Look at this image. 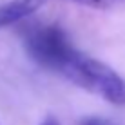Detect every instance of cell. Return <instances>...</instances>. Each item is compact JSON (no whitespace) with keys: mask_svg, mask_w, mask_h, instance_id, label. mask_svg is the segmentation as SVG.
<instances>
[{"mask_svg":"<svg viewBox=\"0 0 125 125\" xmlns=\"http://www.w3.org/2000/svg\"><path fill=\"white\" fill-rule=\"evenodd\" d=\"M56 73L78 87L102 96L105 102L125 105V78L107 63L83 54L78 49L62 63Z\"/></svg>","mask_w":125,"mask_h":125,"instance_id":"cell-1","label":"cell"},{"mask_svg":"<svg viewBox=\"0 0 125 125\" xmlns=\"http://www.w3.org/2000/svg\"><path fill=\"white\" fill-rule=\"evenodd\" d=\"M24 47L38 65L56 73L76 51L71 38L56 24H33L24 31Z\"/></svg>","mask_w":125,"mask_h":125,"instance_id":"cell-2","label":"cell"},{"mask_svg":"<svg viewBox=\"0 0 125 125\" xmlns=\"http://www.w3.org/2000/svg\"><path fill=\"white\" fill-rule=\"evenodd\" d=\"M45 0H7L0 6V29L15 25L42 7Z\"/></svg>","mask_w":125,"mask_h":125,"instance_id":"cell-3","label":"cell"},{"mask_svg":"<svg viewBox=\"0 0 125 125\" xmlns=\"http://www.w3.org/2000/svg\"><path fill=\"white\" fill-rule=\"evenodd\" d=\"M73 2L93 7V9H113V7L125 6V0H73Z\"/></svg>","mask_w":125,"mask_h":125,"instance_id":"cell-4","label":"cell"},{"mask_svg":"<svg viewBox=\"0 0 125 125\" xmlns=\"http://www.w3.org/2000/svg\"><path fill=\"white\" fill-rule=\"evenodd\" d=\"M80 125H118L116 122L109 118H100V116H89V118H83L80 122Z\"/></svg>","mask_w":125,"mask_h":125,"instance_id":"cell-5","label":"cell"},{"mask_svg":"<svg viewBox=\"0 0 125 125\" xmlns=\"http://www.w3.org/2000/svg\"><path fill=\"white\" fill-rule=\"evenodd\" d=\"M40 125H62V123H60L54 116H47V118H44V122H42Z\"/></svg>","mask_w":125,"mask_h":125,"instance_id":"cell-6","label":"cell"}]
</instances>
